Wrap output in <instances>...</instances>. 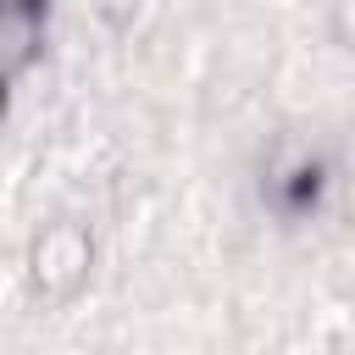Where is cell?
I'll list each match as a JSON object with an SVG mask.
<instances>
[{
	"mask_svg": "<svg viewBox=\"0 0 355 355\" xmlns=\"http://www.w3.org/2000/svg\"><path fill=\"white\" fill-rule=\"evenodd\" d=\"M316 189H322V166H316V161H294V166L272 183V205L288 211V216H300V211L316 205Z\"/></svg>",
	"mask_w": 355,
	"mask_h": 355,
	"instance_id": "3957f363",
	"label": "cell"
},
{
	"mask_svg": "<svg viewBox=\"0 0 355 355\" xmlns=\"http://www.w3.org/2000/svg\"><path fill=\"white\" fill-rule=\"evenodd\" d=\"M50 0H0V83L11 89L44 50Z\"/></svg>",
	"mask_w": 355,
	"mask_h": 355,
	"instance_id": "6da1fadb",
	"label": "cell"
},
{
	"mask_svg": "<svg viewBox=\"0 0 355 355\" xmlns=\"http://www.w3.org/2000/svg\"><path fill=\"white\" fill-rule=\"evenodd\" d=\"M83 266H89V244L72 227H55L50 239L33 244V288L39 294H72L83 283Z\"/></svg>",
	"mask_w": 355,
	"mask_h": 355,
	"instance_id": "7a4b0ae2",
	"label": "cell"
},
{
	"mask_svg": "<svg viewBox=\"0 0 355 355\" xmlns=\"http://www.w3.org/2000/svg\"><path fill=\"white\" fill-rule=\"evenodd\" d=\"M0 111H6V83H0Z\"/></svg>",
	"mask_w": 355,
	"mask_h": 355,
	"instance_id": "277c9868",
	"label": "cell"
}]
</instances>
